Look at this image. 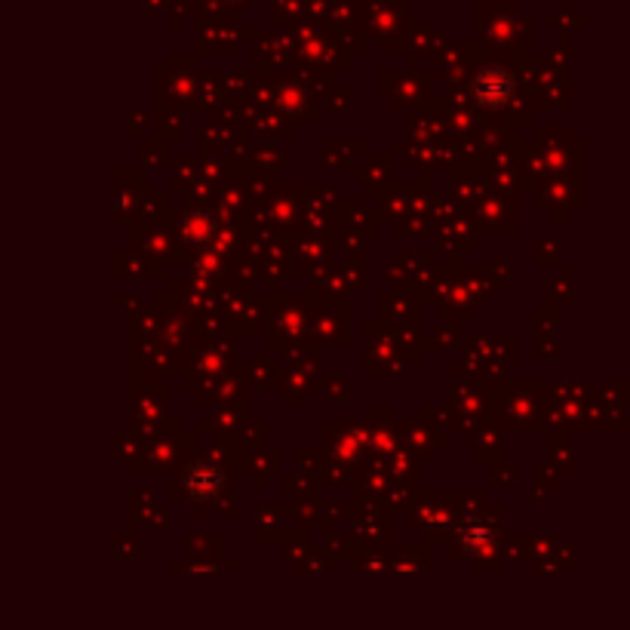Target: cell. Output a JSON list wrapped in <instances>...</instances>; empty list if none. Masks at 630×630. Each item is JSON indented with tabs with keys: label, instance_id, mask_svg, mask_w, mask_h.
Returning a JSON list of instances; mask_svg holds the SVG:
<instances>
[{
	"label": "cell",
	"instance_id": "obj_2",
	"mask_svg": "<svg viewBox=\"0 0 630 630\" xmlns=\"http://www.w3.org/2000/svg\"><path fill=\"white\" fill-rule=\"evenodd\" d=\"M514 96V80L504 74L501 68H486L477 80H474V99L483 108H501L508 105Z\"/></svg>",
	"mask_w": 630,
	"mask_h": 630
},
{
	"label": "cell",
	"instance_id": "obj_1",
	"mask_svg": "<svg viewBox=\"0 0 630 630\" xmlns=\"http://www.w3.org/2000/svg\"><path fill=\"white\" fill-rule=\"evenodd\" d=\"M185 489L194 501H209L225 489V471L216 461H194L185 474Z\"/></svg>",
	"mask_w": 630,
	"mask_h": 630
}]
</instances>
